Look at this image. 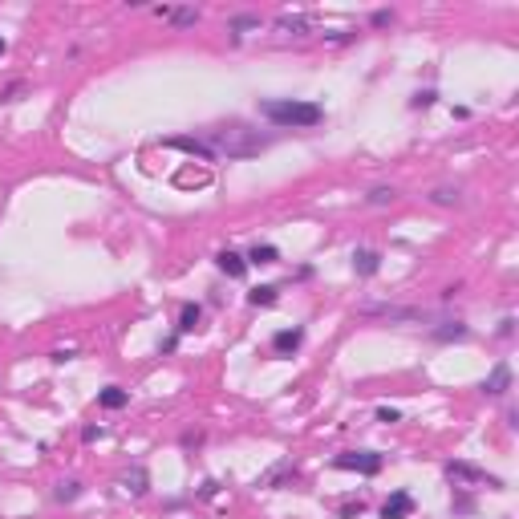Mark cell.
Here are the masks:
<instances>
[{
    "label": "cell",
    "mask_w": 519,
    "mask_h": 519,
    "mask_svg": "<svg viewBox=\"0 0 519 519\" xmlns=\"http://www.w3.org/2000/svg\"><path fill=\"white\" fill-rule=\"evenodd\" d=\"M260 118H268L272 126L288 130H308L325 118V110L316 102H297V97H264L260 102Z\"/></svg>",
    "instance_id": "cell-1"
},
{
    "label": "cell",
    "mask_w": 519,
    "mask_h": 519,
    "mask_svg": "<svg viewBox=\"0 0 519 519\" xmlns=\"http://www.w3.org/2000/svg\"><path fill=\"white\" fill-rule=\"evenodd\" d=\"M207 146L216 154H227V159H256L260 150H268V138L260 130L244 126V122H231V126H219L207 134Z\"/></svg>",
    "instance_id": "cell-2"
},
{
    "label": "cell",
    "mask_w": 519,
    "mask_h": 519,
    "mask_svg": "<svg viewBox=\"0 0 519 519\" xmlns=\"http://www.w3.org/2000/svg\"><path fill=\"white\" fill-rule=\"evenodd\" d=\"M442 475L450 478L454 487H491V491H503V478L487 475L483 467H471V463H446Z\"/></svg>",
    "instance_id": "cell-3"
},
{
    "label": "cell",
    "mask_w": 519,
    "mask_h": 519,
    "mask_svg": "<svg viewBox=\"0 0 519 519\" xmlns=\"http://www.w3.org/2000/svg\"><path fill=\"white\" fill-rule=\"evenodd\" d=\"M316 16L312 12H280L276 21H272V29L280 33V37H292V41H301V37H308V33H316Z\"/></svg>",
    "instance_id": "cell-4"
},
{
    "label": "cell",
    "mask_w": 519,
    "mask_h": 519,
    "mask_svg": "<svg viewBox=\"0 0 519 519\" xmlns=\"http://www.w3.org/2000/svg\"><path fill=\"white\" fill-rule=\"evenodd\" d=\"M337 471H357V475H378L382 471V454L378 450H345L333 459Z\"/></svg>",
    "instance_id": "cell-5"
},
{
    "label": "cell",
    "mask_w": 519,
    "mask_h": 519,
    "mask_svg": "<svg viewBox=\"0 0 519 519\" xmlns=\"http://www.w3.org/2000/svg\"><path fill=\"white\" fill-rule=\"evenodd\" d=\"M361 316H382V321H393V325H406V321H426L422 308H406V304H361L357 308Z\"/></svg>",
    "instance_id": "cell-6"
},
{
    "label": "cell",
    "mask_w": 519,
    "mask_h": 519,
    "mask_svg": "<svg viewBox=\"0 0 519 519\" xmlns=\"http://www.w3.org/2000/svg\"><path fill=\"white\" fill-rule=\"evenodd\" d=\"M154 16L171 29H195L199 25V8H191V4H163V8H154Z\"/></svg>",
    "instance_id": "cell-7"
},
{
    "label": "cell",
    "mask_w": 519,
    "mask_h": 519,
    "mask_svg": "<svg viewBox=\"0 0 519 519\" xmlns=\"http://www.w3.org/2000/svg\"><path fill=\"white\" fill-rule=\"evenodd\" d=\"M507 389H511V365H507V361H499V365H495V369L487 373V382H483V393H487V397H503Z\"/></svg>",
    "instance_id": "cell-8"
},
{
    "label": "cell",
    "mask_w": 519,
    "mask_h": 519,
    "mask_svg": "<svg viewBox=\"0 0 519 519\" xmlns=\"http://www.w3.org/2000/svg\"><path fill=\"white\" fill-rule=\"evenodd\" d=\"M414 516V499L410 491H393L386 503H382V519H410Z\"/></svg>",
    "instance_id": "cell-9"
},
{
    "label": "cell",
    "mask_w": 519,
    "mask_h": 519,
    "mask_svg": "<svg viewBox=\"0 0 519 519\" xmlns=\"http://www.w3.org/2000/svg\"><path fill=\"white\" fill-rule=\"evenodd\" d=\"M167 146H171V150H187V154H195V159H203V163L216 159V150H211L203 138H167Z\"/></svg>",
    "instance_id": "cell-10"
},
{
    "label": "cell",
    "mask_w": 519,
    "mask_h": 519,
    "mask_svg": "<svg viewBox=\"0 0 519 519\" xmlns=\"http://www.w3.org/2000/svg\"><path fill=\"white\" fill-rule=\"evenodd\" d=\"M216 264H219V272L231 276V280H244V276H248V260L240 256V252H219Z\"/></svg>",
    "instance_id": "cell-11"
},
{
    "label": "cell",
    "mask_w": 519,
    "mask_h": 519,
    "mask_svg": "<svg viewBox=\"0 0 519 519\" xmlns=\"http://www.w3.org/2000/svg\"><path fill=\"white\" fill-rule=\"evenodd\" d=\"M304 341V329H280L276 337H272V353H280V357H288V353H297Z\"/></svg>",
    "instance_id": "cell-12"
},
{
    "label": "cell",
    "mask_w": 519,
    "mask_h": 519,
    "mask_svg": "<svg viewBox=\"0 0 519 519\" xmlns=\"http://www.w3.org/2000/svg\"><path fill=\"white\" fill-rule=\"evenodd\" d=\"M382 268V252H373V248H357L353 252V272L357 276H373Z\"/></svg>",
    "instance_id": "cell-13"
},
{
    "label": "cell",
    "mask_w": 519,
    "mask_h": 519,
    "mask_svg": "<svg viewBox=\"0 0 519 519\" xmlns=\"http://www.w3.org/2000/svg\"><path fill=\"white\" fill-rule=\"evenodd\" d=\"M264 21H260L256 12H235L231 21H227V33H231V41H240L244 37V29H260Z\"/></svg>",
    "instance_id": "cell-14"
},
{
    "label": "cell",
    "mask_w": 519,
    "mask_h": 519,
    "mask_svg": "<svg viewBox=\"0 0 519 519\" xmlns=\"http://www.w3.org/2000/svg\"><path fill=\"white\" fill-rule=\"evenodd\" d=\"M126 402H130V393L122 386H106L97 393V406H102V410H122Z\"/></svg>",
    "instance_id": "cell-15"
},
{
    "label": "cell",
    "mask_w": 519,
    "mask_h": 519,
    "mask_svg": "<svg viewBox=\"0 0 519 519\" xmlns=\"http://www.w3.org/2000/svg\"><path fill=\"white\" fill-rule=\"evenodd\" d=\"M122 487H126L130 495H146V487H150V475H146V467H130L126 478H122Z\"/></svg>",
    "instance_id": "cell-16"
},
{
    "label": "cell",
    "mask_w": 519,
    "mask_h": 519,
    "mask_svg": "<svg viewBox=\"0 0 519 519\" xmlns=\"http://www.w3.org/2000/svg\"><path fill=\"white\" fill-rule=\"evenodd\" d=\"M276 301H280V288L276 284H260V288L248 292V304H256V308H272Z\"/></svg>",
    "instance_id": "cell-17"
},
{
    "label": "cell",
    "mask_w": 519,
    "mask_h": 519,
    "mask_svg": "<svg viewBox=\"0 0 519 519\" xmlns=\"http://www.w3.org/2000/svg\"><path fill=\"white\" fill-rule=\"evenodd\" d=\"M199 321H203V308H199V304H183V312H178V337H183V333H195Z\"/></svg>",
    "instance_id": "cell-18"
},
{
    "label": "cell",
    "mask_w": 519,
    "mask_h": 519,
    "mask_svg": "<svg viewBox=\"0 0 519 519\" xmlns=\"http://www.w3.org/2000/svg\"><path fill=\"white\" fill-rule=\"evenodd\" d=\"M467 325L463 321H442V329H434V341H467Z\"/></svg>",
    "instance_id": "cell-19"
},
{
    "label": "cell",
    "mask_w": 519,
    "mask_h": 519,
    "mask_svg": "<svg viewBox=\"0 0 519 519\" xmlns=\"http://www.w3.org/2000/svg\"><path fill=\"white\" fill-rule=\"evenodd\" d=\"M430 203L434 207H459V203H463V191H459V187H434Z\"/></svg>",
    "instance_id": "cell-20"
},
{
    "label": "cell",
    "mask_w": 519,
    "mask_h": 519,
    "mask_svg": "<svg viewBox=\"0 0 519 519\" xmlns=\"http://www.w3.org/2000/svg\"><path fill=\"white\" fill-rule=\"evenodd\" d=\"M53 499H57V503H73V499H82V483H78V478H61V483L53 487Z\"/></svg>",
    "instance_id": "cell-21"
},
{
    "label": "cell",
    "mask_w": 519,
    "mask_h": 519,
    "mask_svg": "<svg viewBox=\"0 0 519 519\" xmlns=\"http://www.w3.org/2000/svg\"><path fill=\"white\" fill-rule=\"evenodd\" d=\"M365 203H369V207H389V203H397V191H393V187H373V191L365 195Z\"/></svg>",
    "instance_id": "cell-22"
},
{
    "label": "cell",
    "mask_w": 519,
    "mask_h": 519,
    "mask_svg": "<svg viewBox=\"0 0 519 519\" xmlns=\"http://www.w3.org/2000/svg\"><path fill=\"white\" fill-rule=\"evenodd\" d=\"M244 260H248V264H276V260H280V252H276L272 244H256V248H252Z\"/></svg>",
    "instance_id": "cell-23"
},
{
    "label": "cell",
    "mask_w": 519,
    "mask_h": 519,
    "mask_svg": "<svg viewBox=\"0 0 519 519\" xmlns=\"http://www.w3.org/2000/svg\"><path fill=\"white\" fill-rule=\"evenodd\" d=\"M292 475V467H288V463H280V467H272V471H268V475L260 478V487H276V483H280V478H288Z\"/></svg>",
    "instance_id": "cell-24"
},
{
    "label": "cell",
    "mask_w": 519,
    "mask_h": 519,
    "mask_svg": "<svg viewBox=\"0 0 519 519\" xmlns=\"http://www.w3.org/2000/svg\"><path fill=\"white\" fill-rule=\"evenodd\" d=\"M369 25H373V29H386V25H393V12H389V8H378V12L369 16Z\"/></svg>",
    "instance_id": "cell-25"
},
{
    "label": "cell",
    "mask_w": 519,
    "mask_h": 519,
    "mask_svg": "<svg viewBox=\"0 0 519 519\" xmlns=\"http://www.w3.org/2000/svg\"><path fill=\"white\" fill-rule=\"evenodd\" d=\"M378 422H402V410H393V406H378Z\"/></svg>",
    "instance_id": "cell-26"
},
{
    "label": "cell",
    "mask_w": 519,
    "mask_h": 519,
    "mask_svg": "<svg viewBox=\"0 0 519 519\" xmlns=\"http://www.w3.org/2000/svg\"><path fill=\"white\" fill-rule=\"evenodd\" d=\"M21 93H25V82H12V86L0 93V102H21Z\"/></svg>",
    "instance_id": "cell-27"
},
{
    "label": "cell",
    "mask_w": 519,
    "mask_h": 519,
    "mask_svg": "<svg viewBox=\"0 0 519 519\" xmlns=\"http://www.w3.org/2000/svg\"><path fill=\"white\" fill-rule=\"evenodd\" d=\"M434 97H438L434 89H422V93H414V102H410V106H434Z\"/></svg>",
    "instance_id": "cell-28"
},
{
    "label": "cell",
    "mask_w": 519,
    "mask_h": 519,
    "mask_svg": "<svg viewBox=\"0 0 519 519\" xmlns=\"http://www.w3.org/2000/svg\"><path fill=\"white\" fill-rule=\"evenodd\" d=\"M511 333H516V316H503L499 321V337H511Z\"/></svg>",
    "instance_id": "cell-29"
},
{
    "label": "cell",
    "mask_w": 519,
    "mask_h": 519,
    "mask_svg": "<svg viewBox=\"0 0 519 519\" xmlns=\"http://www.w3.org/2000/svg\"><path fill=\"white\" fill-rule=\"evenodd\" d=\"M361 511H365V503H361V499H357V503H345V507H341V516H361Z\"/></svg>",
    "instance_id": "cell-30"
},
{
    "label": "cell",
    "mask_w": 519,
    "mask_h": 519,
    "mask_svg": "<svg viewBox=\"0 0 519 519\" xmlns=\"http://www.w3.org/2000/svg\"><path fill=\"white\" fill-rule=\"evenodd\" d=\"M97 438H102V426H86L82 430V442H97Z\"/></svg>",
    "instance_id": "cell-31"
},
{
    "label": "cell",
    "mask_w": 519,
    "mask_h": 519,
    "mask_svg": "<svg viewBox=\"0 0 519 519\" xmlns=\"http://www.w3.org/2000/svg\"><path fill=\"white\" fill-rule=\"evenodd\" d=\"M0 57H4V37H0Z\"/></svg>",
    "instance_id": "cell-32"
}]
</instances>
